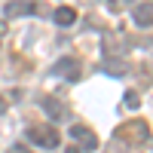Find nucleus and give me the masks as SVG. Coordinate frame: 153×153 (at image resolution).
<instances>
[{
    "label": "nucleus",
    "mask_w": 153,
    "mask_h": 153,
    "mask_svg": "<svg viewBox=\"0 0 153 153\" xmlns=\"http://www.w3.org/2000/svg\"><path fill=\"white\" fill-rule=\"evenodd\" d=\"M28 141L37 144V147H43V150H55L61 144V135L52 129V126H31L28 129Z\"/></svg>",
    "instance_id": "f257e3e1"
},
{
    "label": "nucleus",
    "mask_w": 153,
    "mask_h": 153,
    "mask_svg": "<svg viewBox=\"0 0 153 153\" xmlns=\"http://www.w3.org/2000/svg\"><path fill=\"white\" fill-rule=\"evenodd\" d=\"M117 135H120V138H132L135 144H147V138H150V126H147V123H129V126H123Z\"/></svg>",
    "instance_id": "f03ea898"
},
{
    "label": "nucleus",
    "mask_w": 153,
    "mask_h": 153,
    "mask_svg": "<svg viewBox=\"0 0 153 153\" xmlns=\"http://www.w3.org/2000/svg\"><path fill=\"white\" fill-rule=\"evenodd\" d=\"M3 12H6V19H19V16H31V12H40L31 0H9V3L3 6Z\"/></svg>",
    "instance_id": "7ed1b4c3"
},
{
    "label": "nucleus",
    "mask_w": 153,
    "mask_h": 153,
    "mask_svg": "<svg viewBox=\"0 0 153 153\" xmlns=\"http://www.w3.org/2000/svg\"><path fill=\"white\" fill-rule=\"evenodd\" d=\"M71 138H74V141H80L86 150H95V147H98L95 132H92V129H86V126H80V123H76V126H71Z\"/></svg>",
    "instance_id": "20e7f679"
},
{
    "label": "nucleus",
    "mask_w": 153,
    "mask_h": 153,
    "mask_svg": "<svg viewBox=\"0 0 153 153\" xmlns=\"http://www.w3.org/2000/svg\"><path fill=\"white\" fill-rule=\"evenodd\" d=\"M43 110H46V117H49V120H55V123L68 120V107L61 104L58 98H52V95H46V98H43Z\"/></svg>",
    "instance_id": "39448f33"
},
{
    "label": "nucleus",
    "mask_w": 153,
    "mask_h": 153,
    "mask_svg": "<svg viewBox=\"0 0 153 153\" xmlns=\"http://www.w3.org/2000/svg\"><path fill=\"white\" fill-rule=\"evenodd\" d=\"M52 71H55V74H61V76H68L71 83L80 80V61H76V58H61Z\"/></svg>",
    "instance_id": "423d86ee"
},
{
    "label": "nucleus",
    "mask_w": 153,
    "mask_h": 153,
    "mask_svg": "<svg viewBox=\"0 0 153 153\" xmlns=\"http://www.w3.org/2000/svg\"><path fill=\"white\" fill-rule=\"evenodd\" d=\"M153 6L147 3V0H144V3H135L132 6V19H135V25H141V28H150V22H153V12H150Z\"/></svg>",
    "instance_id": "0eeeda50"
},
{
    "label": "nucleus",
    "mask_w": 153,
    "mask_h": 153,
    "mask_svg": "<svg viewBox=\"0 0 153 153\" xmlns=\"http://www.w3.org/2000/svg\"><path fill=\"white\" fill-rule=\"evenodd\" d=\"M52 19H55V25H61V28H71V25L76 22V9L74 6H58L52 12Z\"/></svg>",
    "instance_id": "6e6552de"
},
{
    "label": "nucleus",
    "mask_w": 153,
    "mask_h": 153,
    "mask_svg": "<svg viewBox=\"0 0 153 153\" xmlns=\"http://www.w3.org/2000/svg\"><path fill=\"white\" fill-rule=\"evenodd\" d=\"M123 104L129 107V110H135L138 104H141V95H138V92H126V98H123Z\"/></svg>",
    "instance_id": "1a4fd4ad"
},
{
    "label": "nucleus",
    "mask_w": 153,
    "mask_h": 153,
    "mask_svg": "<svg viewBox=\"0 0 153 153\" xmlns=\"http://www.w3.org/2000/svg\"><path fill=\"white\" fill-rule=\"evenodd\" d=\"M9 153H34V150H28V147H12Z\"/></svg>",
    "instance_id": "9d476101"
},
{
    "label": "nucleus",
    "mask_w": 153,
    "mask_h": 153,
    "mask_svg": "<svg viewBox=\"0 0 153 153\" xmlns=\"http://www.w3.org/2000/svg\"><path fill=\"white\" fill-rule=\"evenodd\" d=\"M68 153H83V150L80 147H68Z\"/></svg>",
    "instance_id": "9b49d317"
},
{
    "label": "nucleus",
    "mask_w": 153,
    "mask_h": 153,
    "mask_svg": "<svg viewBox=\"0 0 153 153\" xmlns=\"http://www.w3.org/2000/svg\"><path fill=\"white\" fill-rule=\"evenodd\" d=\"M3 110H6V101H3V98H0V113H3Z\"/></svg>",
    "instance_id": "f8f14e48"
}]
</instances>
